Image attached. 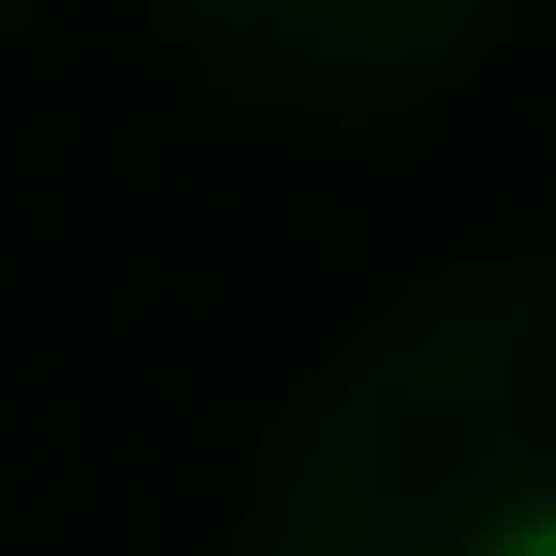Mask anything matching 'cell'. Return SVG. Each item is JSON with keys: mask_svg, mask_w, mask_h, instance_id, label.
<instances>
[{"mask_svg": "<svg viewBox=\"0 0 556 556\" xmlns=\"http://www.w3.org/2000/svg\"><path fill=\"white\" fill-rule=\"evenodd\" d=\"M471 556H556V492H514V514H471Z\"/></svg>", "mask_w": 556, "mask_h": 556, "instance_id": "6da1fadb", "label": "cell"}]
</instances>
